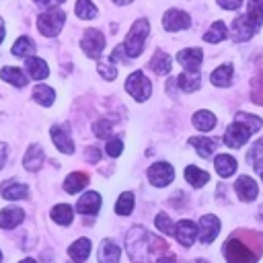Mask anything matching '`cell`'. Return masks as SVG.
<instances>
[{
    "instance_id": "1",
    "label": "cell",
    "mask_w": 263,
    "mask_h": 263,
    "mask_svg": "<svg viewBox=\"0 0 263 263\" xmlns=\"http://www.w3.org/2000/svg\"><path fill=\"white\" fill-rule=\"evenodd\" d=\"M125 247L134 263H158L166 253H171L168 245L162 238L150 234L140 226H134L127 232Z\"/></svg>"
},
{
    "instance_id": "2",
    "label": "cell",
    "mask_w": 263,
    "mask_h": 263,
    "mask_svg": "<svg viewBox=\"0 0 263 263\" xmlns=\"http://www.w3.org/2000/svg\"><path fill=\"white\" fill-rule=\"evenodd\" d=\"M261 125H263V121L259 117L240 111V113H236L234 123L228 125L226 134H224V144L228 148H240L247 144V140L253 136V132H257Z\"/></svg>"
},
{
    "instance_id": "3",
    "label": "cell",
    "mask_w": 263,
    "mask_h": 263,
    "mask_svg": "<svg viewBox=\"0 0 263 263\" xmlns=\"http://www.w3.org/2000/svg\"><path fill=\"white\" fill-rule=\"evenodd\" d=\"M259 255H261V251L251 247L238 234L230 236L224 245V257L228 263H255L259 259Z\"/></svg>"
},
{
    "instance_id": "4",
    "label": "cell",
    "mask_w": 263,
    "mask_h": 263,
    "mask_svg": "<svg viewBox=\"0 0 263 263\" xmlns=\"http://www.w3.org/2000/svg\"><path fill=\"white\" fill-rule=\"evenodd\" d=\"M148 33H150V25H148L146 18H138V21L132 25V29H129V33H127V37H125V41H123L125 53H127L129 58H138V55L142 53L144 41H146Z\"/></svg>"
},
{
    "instance_id": "5",
    "label": "cell",
    "mask_w": 263,
    "mask_h": 263,
    "mask_svg": "<svg viewBox=\"0 0 263 263\" xmlns=\"http://www.w3.org/2000/svg\"><path fill=\"white\" fill-rule=\"evenodd\" d=\"M125 90L138 101V103H144L146 99H150V95H152V84H150V80L146 78V74L144 72H132L129 76H127V80H125Z\"/></svg>"
},
{
    "instance_id": "6",
    "label": "cell",
    "mask_w": 263,
    "mask_h": 263,
    "mask_svg": "<svg viewBox=\"0 0 263 263\" xmlns=\"http://www.w3.org/2000/svg\"><path fill=\"white\" fill-rule=\"evenodd\" d=\"M64 21H66L64 10H60V8H51V10L43 12V14H39V18H37V27H39V31H41L45 37H53V35H58V33L62 31Z\"/></svg>"
},
{
    "instance_id": "7",
    "label": "cell",
    "mask_w": 263,
    "mask_h": 263,
    "mask_svg": "<svg viewBox=\"0 0 263 263\" xmlns=\"http://www.w3.org/2000/svg\"><path fill=\"white\" fill-rule=\"evenodd\" d=\"M80 47L84 49V53L92 60H97L101 53H103V47H105V35L99 31V29H86L82 39H80Z\"/></svg>"
},
{
    "instance_id": "8",
    "label": "cell",
    "mask_w": 263,
    "mask_h": 263,
    "mask_svg": "<svg viewBox=\"0 0 263 263\" xmlns=\"http://www.w3.org/2000/svg\"><path fill=\"white\" fill-rule=\"evenodd\" d=\"M175 177V171L168 162H154L150 168H148V179L152 185L156 187H166Z\"/></svg>"
},
{
    "instance_id": "9",
    "label": "cell",
    "mask_w": 263,
    "mask_h": 263,
    "mask_svg": "<svg viewBox=\"0 0 263 263\" xmlns=\"http://www.w3.org/2000/svg\"><path fill=\"white\" fill-rule=\"evenodd\" d=\"M189 25H191L189 14L179 8H171L162 16V27L166 31H183V29H189Z\"/></svg>"
},
{
    "instance_id": "10",
    "label": "cell",
    "mask_w": 263,
    "mask_h": 263,
    "mask_svg": "<svg viewBox=\"0 0 263 263\" xmlns=\"http://www.w3.org/2000/svg\"><path fill=\"white\" fill-rule=\"evenodd\" d=\"M218 232H220V220L214 214H203L199 218V240L203 245H210L214 242Z\"/></svg>"
},
{
    "instance_id": "11",
    "label": "cell",
    "mask_w": 263,
    "mask_h": 263,
    "mask_svg": "<svg viewBox=\"0 0 263 263\" xmlns=\"http://www.w3.org/2000/svg\"><path fill=\"white\" fill-rule=\"evenodd\" d=\"M257 31H259V25H255L247 14L234 18V23H232V39H234V41H247V39H251Z\"/></svg>"
},
{
    "instance_id": "12",
    "label": "cell",
    "mask_w": 263,
    "mask_h": 263,
    "mask_svg": "<svg viewBox=\"0 0 263 263\" xmlns=\"http://www.w3.org/2000/svg\"><path fill=\"white\" fill-rule=\"evenodd\" d=\"M203 60V51L199 47H189V49H181L177 53V62L187 70V72H199Z\"/></svg>"
},
{
    "instance_id": "13",
    "label": "cell",
    "mask_w": 263,
    "mask_h": 263,
    "mask_svg": "<svg viewBox=\"0 0 263 263\" xmlns=\"http://www.w3.org/2000/svg\"><path fill=\"white\" fill-rule=\"evenodd\" d=\"M51 140H53V144H55V148L60 152H64V154H72L74 152V140H72V136H70L66 125H53L51 127Z\"/></svg>"
},
{
    "instance_id": "14",
    "label": "cell",
    "mask_w": 263,
    "mask_h": 263,
    "mask_svg": "<svg viewBox=\"0 0 263 263\" xmlns=\"http://www.w3.org/2000/svg\"><path fill=\"white\" fill-rule=\"evenodd\" d=\"M197 232H199V228L191 220H181V222L175 224V236L183 247H191Z\"/></svg>"
},
{
    "instance_id": "15",
    "label": "cell",
    "mask_w": 263,
    "mask_h": 263,
    "mask_svg": "<svg viewBox=\"0 0 263 263\" xmlns=\"http://www.w3.org/2000/svg\"><path fill=\"white\" fill-rule=\"evenodd\" d=\"M234 189H236V195L242 199V201H253L259 193V187L255 183V179L247 177V175H240L234 183Z\"/></svg>"
},
{
    "instance_id": "16",
    "label": "cell",
    "mask_w": 263,
    "mask_h": 263,
    "mask_svg": "<svg viewBox=\"0 0 263 263\" xmlns=\"http://www.w3.org/2000/svg\"><path fill=\"white\" fill-rule=\"evenodd\" d=\"M99 208H101V195L97 191L84 193L76 203V212L82 216H95L99 212Z\"/></svg>"
},
{
    "instance_id": "17",
    "label": "cell",
    "mask_w": 263,
    "mask_h": 263,
    "mask_svg": "<svg viewBox=\"0 0 263 263\" xmlns=\"http://www.w3.org/2000/svg\"><path fill=\"white\" fill-rule=\"evenodd\" d=\"M0 193H2L4 199H12V201L14 199H25L27 193H29V187L25 183L16 181V179H10V181L0 185Z\"/></svg>"
},
{
    "instance_id": "18",
    "label": "cell",
    "mask_w": 263,
    "mask_h": 263,
    "mask_svg": "<svg viewBox=\"0 0 263 263\" xmlns=\"http://www.w3.org/2000/svg\"><path fill=\"white\" fill-rule=\"evenodd\" d=\"M43 158H45L43 148H41V146H37V144H31V146L27 148L25 156H23V166H25L27 171L35 173V171H39V168H41Z\"/></svg>"
},
{
    "instance_id": "19",
    "label": "cell",
    "mask_w": 263,
    "mask_h": 263,
    "mask_svg": "<svg viewBox=\"0 0 263 263\" xmlns=\"http://www.w3.org/2000/svg\"><path fill=\"white\" fill-rule=\"evenodd\" d=\"M97 257H99V263H117L119 257H121V249H119L113 240L105 238V240L101 242V247H99Z\"/></svg>"
},
{
    "instance_id": "20",
    "label": "cell",
    "mask_w": 263,
    "mask_h": 263,
    "mask_svg": "<svg viewBox=\"0 0 263 263\" xmlns=\"http://www.w3.org/2000/svg\"><path fill=\"white\" fill-rule=\"evenodd\" d=\"M214 168L222 179H228L236 173V160L230 154H218L214 160Z\"/></svg>"
},
{
    "instance_id": "21",
    "label": "cell",
    "mask_w": 263,
    "mask_h": 263,
    "mask_svg": "<svg viewBox=\"0 0 263 263\" xmlns=\"http://www.w3.org/2000/svg\"><path fill=\"white\" fill-rule=\"evenodd\" d=\"M171 66H173L171 55H168L166 51H162V49H156L154 55H152V60H150V68H152L158 76H164V74L171 72Z\"/></svg>"
},
{
    "instance_id": "22",
    "label": "cell",
    "mask_w": 263,
    "mask_h": 263,
    "mask_svg": "<svg viewBox=\"0 0 263 263\" xmlns=\"http://www.w3.org/2000/svg\"><path fill=\"white\" fill-rule=\"evenodd\" d=\"M25 68H27V72H29V76L33 80H45L47 74H49V68L41 58H27L25 60Z\"/></svg>"
},
{
    "instance_id": "23",
    "label": "cell",
    "mask_w": 263,
    "mask_h": 263,
    "mask_svg": "<svg viewBox=\"0 0 263 263\" xmlns=\"http://www.w3.org/2000/svg\"><path fill=\"white\" fill-rule=\"evenodd\" d=\"M25 220V212L21 208H4L0 212V228H14Z\"/></svg>"
},
{
    "instance_id": "24",
    "label": "cell",
    "mask_w": 263,
    "mask_h": 263,
    "mask_svg": "<svg viewBox=\"0 0 263 263\" xmlns=\"http://www.w3.org/2000/svg\"><path fill=\"white\" fill-rule=\"evenodd\" d=\"M70 259H74V263H84L86 257L90 255V240L88 238H78L72 242V247L68 249Z\"/></svg>"
},
{
    "instance_id": "25",
    "label": "cell",
    "mask_w": 263,
    "mask_h": 263,
    "mask_svg": "<svg viewBox=\"0 0 263 263\" xmlns=\"http://www.w3.org/2000/svg\"><path fill=\"white\" fill-rule=\"evenodd\" d=\"M189 144L197 150V154H199L201 158H210V156L214 154V150H216V140L203 138V136H193V138H189Z\"/></svg>"
},
{
    "instance_id": "26",
    "label": "cell",
    "mask_w": 263,
    "mask_h": 263,
    "mask_svg": "<svg viewBox=\"0 0 263 263\" xmlns=\"http://www.w3.org/2000/svg\"><path fill=\"white\" fill-rule=\"evenodd\" d=\"M88 185V175L84 171H76V173H70L64 181V189L68 193H78L80 189H84Z\"/></svg>"
},
{
    "instance_id": "27",
    "label": "cell",
    "mask_w": 263,
    "mask_h": 263,
    "mask_svg": "<svg viewBox=\"0 0 263 263\" xmlns=\"http://www.w3.org/2000/svg\"><path fill=\"white\" fill-rule=\"evenodd\" d=\"M177 84H179L181 90H185V92H193V90L199 88V84H201V76H199V72H187V70H185L183 74L177 76Z\"/></svg>"
},
{
    "instance_id": "28",
    "label": "cell",
    "mask_w": 263,
    "mask_h": 263,
    "mask_svg": "<svg viewBox=\"0 0 263 263\" xmlns=\"http://www.w3.org/2000/svg\"><path fill=\"white\" fill-rule=\"evenodd\" d=\"M185 179H187V183H189L191 187H203V185L210 181V175H208V171H201L199 166L189 164V166L185 168Z\"/></svg>"
},
{
    "instance_id": "29",
    "label": "cell",
    "mask_w": 263,
    "mask_h": 263,
    "mask_svg": "<svg viewBox=\"0 0 263 263\" xmlns=\"http://www.w3.org/2000/svg\"><path fill=\"white\" fill-rule=\"evenodd\" d=\"M0 78L10 82L12 86H25L27 84V76L21 68H14V66H6L0 70Z\"/></svg>"
},
{
    "instance_id": "30",
    "label": "cell",
    "mask_w": 263,
    "mask_h": 263,
    "mask_svg": "<svg viewBox=\"0 0 263 263\" xmlns=\"http://www.w3.org/2000/svg\"><path fill=\"white\" fill-rule=\"evenodd\" d=\"M51 218H53V222H58L60 226H70L72 220H74V210H72L68 203H58V205L51 210Z\"/></svg>"
},
{
    "instance_id": "31",
    "label": "cell",
    "mask_w": 263,
    "mask_h": 263,
    "mask_svg": "<svg viewBox=\"0 0 263 263\" xmlns=\"http://www.w3.org/2000/svg\"><path fill=\"white\" fill-rule=\"evenodd\" d=\"M226 37H228V29H226V25L222 21L212 23V27L203 33V41H208V43H220Z\"/></svg>"
},
{
    "instance_id": "32",
    "label": "cell",
    "mask_w": 263,
    "mask_h": 263,
    "mask_svg": "<svg viewBox=\"0 0 263 263\" xmlns=\"http://www.w3.org/2000/svg\"><path fill=\"white\" fill-rule=\"evenodd\" d=\"M232 64H222L220 68H216L210 76V80L216 84V86H228L230 80H232Z\"/></svg>"
},
{
    "instance_id": "33",
    "label": "cell",
    "mask_w": 263,
    "mask_h": 263,
    "mask_svg": "<svg viewBox=\"0 0 263 263\" xmlns=\"http://www.w3.org/2000/svg\"><path fill=\"white\" fill-rule=\"evenodd\" d=\"M33 99H35L39 105L49 107V105H53L55 92H53V88H49L47 84H41V82H39V84L33 88Z\"/></svg>"
},
{
    "instance_id": "34",
    "label": "cell",
    "mask_w": 263,
    "mask_h": 263,
    "mask_svg": "<svg viewBox=\"0 0 263 263\" xmlns=\"http://www.w3.org/2000/svg\"><path fill=\"white\" fill-rule=\"evenodd\" d=\"M193 125L199 129V132H210V129H214V125H216V117H214V113L212 111H197L195 115H193Z\"/></svg>"
},
{
    "instance_id": "35",
    "label": "cell",
    "mask_w": 263,
    "mask_h": 263,
    "mask_svg": "<svg viewBox=\"0 0 263 263\" xmlns=\"http://www.w3.org/2000/svg\"><path fill=\"white\" fill-rule=\"evenodd\" d=\"M35 51V43L29 39V37H18L12 45V53L16 58H25V55H31Z\"/></svg>"
},
{
    "instance_id": "36",
    "label": "cell",
    "mask_w": 263,
    "mask_h": 263,
    "mask_svg": "<svg viewBox=\"0 0 263 263\" xmlns=\"http://www.w3.org/2000/svg\"><path fill=\"white\" fill-rule=\"evenodd\" d=\"M132 210H134V195H132L129 191H125V193L119 195V199H117V203H115V212H117L119 216H129Z\"/></svg>"
},
{
    "instance_id": "37",
    "label": "cell",
    "mask_w": 263,
    "mask_h": 263,
    "mask_svg": "<svg viewBox=\"0 0 263 263\" xmlns=\"http://www.w3.org/2000/svg\"><path fill=\"white\" fill-rule=\"evenodd\" d=\"M97 6L90 2V0H78L76 2V16L78 18H97Z\"/></svg>"
},
{
    "instance_id": "38",
    "label": "cell",
    "mask_w": 263,
    "mask_h": 263,
    "mask_svg": "<svg viewBox=\"0 0 263 263\" xmlns=\"http://www.w3.org/2000/svg\"><path fill=\"white\" fill-rule=\"evenodd\" d=\"M247 16L261 27L263 23V0H249V10H247Z\"/></svg>"
},
{
    "instance_id": "39",
    "label": "cell",
    "mask_w": 263,
    "mask_h": 263,
    "mask_svg": "<svg viewBox=\"0 0 263 263\" xmlns=\"http://www.w3.org/2000/svg\"><path fill=\"white\" fill-rule=\"evenodd\" d=\"M251 97L257 105H263V72H259L255 78H253V84H251Z\"/></svg>"
},
{
    "instance_id": "40",
    "label": "cell",
    "mask_w": 263,
    "mask_h": 263,
    "mask_svg": "<svg viewBox=\"0 0 263 263\" xmlns=\"http://www.w3.org/2000/svg\"><path fill=\"white\" fill-rule=\"evenodd\" d=\"M154 224H156V228L160 230V232H164V234H175V226H173V220L164 214V212H160V214H156V218H154Z\"/></svg>"
},
{
    "instance_id": "41",
    "label": "cell",
    "mask_w": 263,
    "mask_h": 263,
    "mask_svg": "<svg viewBox=\"0 0 263 263\" xmlns=\"http://www.w3.org/2000/svg\"><path fill=\"white\" fill-rule=\"evenodd\" d=\"M105 152H107V156H111V158H117V156L123 152V142H121L119 138L107 140V144H105Z\"/></svg>"
},
{
    "instance_id": "42",
    "label": "cell",
    "mask_w": 263,
    "mask_h": 263,
    "mask_svg": "<svg viewBox=\"0 0 263 263\" xmlns=\"http://www.w3.org/2000/svg\"><path fill=\"white\" fill-rule=\"evenodd\" d=\"M99 74H101L105 80H115L117 70L113 68V62L107 60V62H99Z\"/></svg>"
},
{
    "instance_id": "43",
    "label": "cell",
    "mask_w": 263,
    "mask_h": 263,
    "mask_svg": "<svg viewBox=\"0 0 263 263\" xmlns=\"http://www.w3.org/2000/svg\"><path fill=\"white\" fill-rule=\"evenodd\" d=\"M92 132L97 138H109L111 136V123L107 119H99V121H95Z\"/></svg>"
},
{
    "instance_id": "44",
    "label": "cell",
    "mask_w": 263,
    "mask_h": 263,
    "mask_svg": "<svg viewBox=\"0 0 263 263\" xmlns=\"http://www.w3.org/2000/svg\"><path fill=\"white\" fill-rule=\"evenodd\" d=\"M218 4H220L224 10H236V8H240L242 0H218Z\"/></svg>"
},
{
    "instance_id": "45",
    "label": "cell",
    "mask_w": 263,
    "mask_h": 263,
    "mask_svg": "<svg viewBox=\"0 0 263 263\" xmlns=\"http://www.w3.org/2000/svg\"><path fill=\"white\" fill-rule=\"evenodd\" d=\"M261 152H263V138H261L259 142H255V144H253V150L247 154V160H249V162H253V156H259Z\"/></svg>"
},
{
    "instance_id": "46",
    "label": "cell",
    "mask_w": 263,
    "mask_h": 263,
    "mask_svg": "<svg viewBox=\"0 0 263 263\" xmlns=\"http://www.w3.org/2000/svg\"><path fill=\"white\" fill-rule=\"evenodd\" d=\"M37 4H41L43 8H58V4L66 2V0H35Z\"/></svg>"
},
{
    "instance_id": "47",
    "label": "cell",
    "mask_w": 263,
    "mask_h": 263,
    "mask_svg": "<svg viewBox=\"0 0 263 263\" xmlns=\"http://www.w3.org/2000/svg\"><path fill=\"white\" fill-rule=\"evenodd\" d=\"M86 158H88L90 162H97V160H99V150H97L95 146H90V148L86 150Z\"/></svg>"
},
{
    "instance_id": "48",
    "label": "cell",
    "mask_w": 263,
    "mask_h": 263,
    "mask_svg": "<svg viewBox=\"0 0 263 263\" xmlns=\"http://www.w3.org/2000/svg\"><path fill=\"white\" fill-rule=\"evenodd\" d=\"M6 156H8V146L0 142V168L4 166V160H6Z\"/></svg>"
},
{
    "instance_id": "49",
    "label": "cell",
    "mask_w": 263,
    "mask_h": 263,
    "mask_svg": "<svg viewBox=\"0 0 263 263\" xmlns=\"http://www.w3.org/2000/svg\"><path fill=\"white\" fill-rule=\"evenodd\" d=\"M253 168H255V173L263 179V160H255V162H253Z\"/></svg>"
},
{
    "instance_id": "50",
    "label": "cell",
    "mask_w": 263,
    "mask_h": 263,
    "mask_svg": "<svg viewBox=\"0 0 263 263\" xmlns=\"http://www.w3.org/2000/svg\"><path fill=\"white\" fill-rule=\"evenodd\" d=\"M2 39H4V21L0 16V43H2Z\"/></svg>"
},
{
    "instance_id": "51",
    "label": "cell",
    "mask_w": 263,
    "mask_h": 263,
    "mask_svg": "<svg viewBox=\"0 0 263 263\" xmlns=\"http://www.w3.org/2000/svg\"><path fill=\"white\" fill-rule=\"evenodd\" d=\"M113 2H115V4H129L132 0H113Z\"/></svg>"
},
{
    "instance_id": "52",
    "label": "cell",
    "mask_w": 263,
    "mask_h": 263,
    "mask_svg": "<svg viewBox=\"0 0 263 263\" xmlns=\"http://www.w3.org/2000/svg\"><path fill=\"white\" fill-rule=\"evenodd\" d=\"M21 263H37V261H35V259H23Z\"/></svg>"
},
{
    "instance_id": "53",
    "label": "cell",
    "mask_w": 263,
    "mask_h": 263,
    "mask_svg": "<svg viewBox=\"0 0 263 263\" xmlns=\"http://www.w3.org/2000/svg\"><path fill=\"white\" fill-rule=\"evenodd\" d=\"M259 216H261V220H263V203H261V208H259Z\"/></svg>"
},
{
    "instance_id": "54",
    "label": "cell",
    "mask_w": 263,
    "mask_h": 263,
    "mask_svg": "<svg viewBox=\"0 0 263 263\" xmlns=\"http://www.w3.org/2000/svg\"><path fill=\"white\" fill-rule=\"evenodd\" d=\"M0 261H2V253H0Z\"/></svg>"
}]
</instances>
